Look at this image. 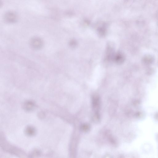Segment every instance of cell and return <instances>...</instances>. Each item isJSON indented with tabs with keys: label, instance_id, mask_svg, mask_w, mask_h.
<instances>
[{
	"label": "cell",
	"instance_id": "6da1fadb",
	"mask_svg": "<svg viewBox=\"0 0 158 158\" xmlns=\"http://www.w3.org/2000/svg\"><path fill=\"white\" fill-rule=\"evenodd\" d=\"M31 42V43L33 45V46L35 48L36 47L37 48V47H40L42 45V42L41 40L39 39L35 38L33 39Z\"/></svg>",
	"mask_w": 158,
	"mask_h": 158
}]
</instances>
